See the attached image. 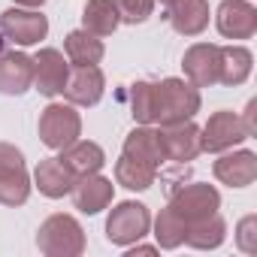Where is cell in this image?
<instances>
[{
  "instance_id": "cell-1",
  "label": "cell",
  "mask_w": 257,
  "mask_h": 257,
  "mask_svg": "<svg viewBox=\"0 0 257 257\" xmlns=\"http://www.w3.org/2000/svg\"><path fill=\"white\" fill-rule=\"evenodd\" d=\"M152 124H176V121H191L200 112V91L185 82V79H164L152 82Z\"/></svg>"
},
{
  "instance_id": "cell-2",
  "label": "cell",
  "mask_w": 257,
  "mask_h": 257,
  "mask_svg": "<svg viewBox=\"0 0 257 257\" xmlns=\"http://www.w3.org/2000/svg\"><path fill=\"white\" fill-rule=\"evenodd\" d=\"M37 245L49 257H79L85 251V233L73 215H52L40 224Z\"/></svg>"
},
{
  "instance_id": "cell-3",
  "label": "cell",
  "mask_w": 257,
  "mask_h": 257,
  "mask_svg": "<svg viewBox=\"0 0 257 257\" xmlns=\"http://www.w3.org/2000/svg\"><path fill=\"white\" fill-rule=\"evenodd\" d=\"M82 134V118L79 112L73 109V103H49L40 115V140L43 146L61 152L67 149L70 143H76Z\"/></svg>"
},
{
  "instance_id": "cell-4",
  "label": "cell",
  "mask_w": 257,
  "mask_h": 257,
  "mask_svg": "<svg viewBox=\"0 0 257 257\" xmlns=\"http://www.w3.org/2000/svg\"><path fill=\"white\" fill-rule=\"evenodd\" d=\"M28 197H31V176L25 167V155L10 143H0V203L25 206Z\"/></svg>"
},
{
  "instance_id": "cell-5",
  "label": "cell",
  "mask_w": 257,
  "mask_h": 257,
  "mask_svg": "<svg viewBox=\"0 0 257 257\" xmlns=\"http://www.w3.org/2000/svg\"><path fill=\"white\" fill-rule=\"evenodd\" d=\"M152 227V215L143 203H134V200H124L118 203L109 218H106V239L112 245H134L140 242Z\"/></svg>"
},
{
  "instance_id": "cell-6",
  "label": "cell",
  "mask_w": 257,
  "mask_h": 257,
  "mask_svg": "<svg viewBox=\"0 0 257 257\" xmlns=\"http://www.w3.org/2000/svg\"><path fill=\"white\" fill-rule=\"evenodd\" d=\"M218 206H221L218 191H215L212 185H200V182H194V185H185L182 191H176L167 209H170V212L185 224V230H188L191 224H197V221L215 215Z\"/></svg>"
},
{
  "instance_id": "cell-7",
  "label": "cell",
  "mask_w": 257,
  "mask_h": 257,
  "mask_svg": "<svg viewBox=\"0 0 257 257\" xmlns=\"http://www.w3.org/2000/svg\"><path fill=\"white\" fill-rule=\"evenodd\" d=\"M49 34V19L40 10L13 7L0 13V40H10L16 46H37Z\"/></svg>"
},
{
  "instance_id": "cell-8",
  "label": "cell",
  "mask_w": 257,
  "mask_h": 257,
  "mask_svg": "<svg viewBox=\"0 0 257 257\" xmlns=\"http://www.w3.org/2000/svg\"><path fill=\"white\" fill-rule=\"evenodd\" d=\"M242 140H248V134H245V127H242L239 115L221 109V112H215V115L206 121V127L200 131V152L221 155V152L239 146Z\"/></svg>"
},
{
  "instance_id": "cell-9",
  "label": "cell",
  "mask_w": 257,
  "mask_h": 257,
  "mask_svg": "<svg viewBox=\"0 0 257 257\" xmlns=\"http://www.w3.org/2000/svg\"><path fill=\"white\" fill-rule=\"evenodd\" d=\"M215 25L227 40H251L257 34V10L248 0H224L218 7Z\"/></svg>"
},
{
  "instance_id": "cell-10",
  "label": "cell",
  "mask_w": 257,
  "mask_h": 257,
  "mask_svg": "<svg viewBox=\"0 0 257 257\" xmlns=\"http://www.w3.org/2000/svg\"><path fill=\"white\" fill-rule=\"evenodd\" d=\"M161 143L164 155L173 164H188L200 155V127L191 121H176L161 127Z\"/></svg>"
},
{
  "instance_id": "cell-11",
  "label": "cell",
  "mask_w": 257,
  "mask_h": 257,
  "mask_svg": "<svg viewBox=\"0 0 257 257\" xmlns=\"http://www.w3.org/2000/svg\"><path fill=\"white\" fill-rule=\"evenodd\" d=\"M67 76H70V64L58 49H40L34 55V85L40 94L46 97L61 94L67 85Z\"/></svg>"
},
{
  "instance_id": "cell-12",
  "label": "cell",
  "mask_w": 257,
  "mask_h": 257,
  "mask_svg": "<svg viewBox=\"0 0 257 257\" xmlns=\"http://www.w3.org/2000/svg\"><path fill=\"white\" fill-rule=\"evenodd\" d=\"M103 88H106V79L100 73V67H76L70 76H67V85H64V97L73 103V106H94L100 103L103 97Z\"/></svg>"
},
{
  "instance_id": "cell-13",
  "label": "cell",
  "mask_w": 257,
  "mask_h": 257,
  "mask_svg": "<svg viewBox=\"0 0 257 257\" xmlns=\"http://www.w3.org/2000/svg\"><path fill=\"white\" fill-rule=\"evenodd\" d=\"M185 76L194 88H209L218 82V46L212 43H197L185 52L182 58Z\"/></svg>"
},
{
  "instance_id": "cell-14",
  "label": "cell",
  "mask_w": 257,
  "mask_h": 257,
  "mask_svg": "<svg viewBox=\"0 0 257 257\" xmlns=\"http://www.w3.org/2000/svg\"><path fill=\"white\" fill-rule=\"evenodd\" d=\"M124 158H134L140 164H149L155 170H161V164L167 161L164 155V143H161V131H155V127H137V131L127 134L124 140V149H121Z\"/></svg>"
},
{
  "instance_id": "cell-15",
  "label": "cell",
  "mask_w": 257,
  "mask_h": 257,
  "mask_svg": "<svg viewBox=\"0 0 257 257\" xmlns=\"http://www.w3.org/2000/svg\"><path fill=\"white\" fill-rule=\"evenodd\" d=\"M215 179L227 188H248L257 179V158L254 152H233V155H221L212 167Z\"/></svg>"
},
{
  "instance_id": "cell-16",
  "label": "cell",
  "mask_w": 257,
  "mask_h": 257,
  "mask_svg": "<svg viewBox=\"0 0 257 257\" xmlns=\"http://www.w3.org/2000/svg\"><path fill=\"white\" fill-rule=\"evenodd\" d=\"M112 182L109 179H103V176H97V173H91V176H82V179H76V185H73V203H76V209L79 212H85V215H97V212H103L109 203H112Z\"/></svg>"
},
{
  "instance_id": "cell-17",
  "label": "cell",
  "mask_w": 257,
  "mask_h": 257,
  "mask_svg": "<svg viewBox=\"0 0 257 257\" xmlns=\"http://www.w3.org/2000/svg\"><path fill=\"white\" fill-rule=\"evenodd\" d=\"M34 85V58L22 52H0V91L25 94Z\"/></svg>"
},
{
  "instance_id": "cell-18",
  "label": "cell",
  "mask_w": 257,
  "mask_h": 257,
  "mask_svg": "<svg viewBox=\"0 0 257 257\" xmlns=\"http://www.w3.org/2000/svg\"><path fill=\"white\" fill-rule=\"evenodd\" d=\"M170 25L182 37H197L209 25V0H176L170 4Z\"/></svg>"
},
{
  "instance_id": "cell-19",
  "label": "cell",
  "mask_w": 257,
  "mask_h": 257,
  "mask_svg": "<svg viewBox=\"0 0 257 257\" xmlns=\"http://www.w3.org/2000/svg\"><path fill=\"white\" fill-rule=\"evenodd\" d=\"M34 182H37L40 194H46V197H52V200H61V197H67V194L73 191L76 176L61 164V158H46V161H40V167L34 170Z\"/></svg>"
},
{
  "instance_id": "cell-20",
  "label": "cell",
  "mask_w": 257,
  "mask_h": 257,
  "mask_svg": "<svg viewBox=\"0 0 257 257\" xmlns=\"http://www.w3.org/2000/svg\"><path fill=\"white\" fill-rule=\"evenodd\" d=\"M61 164L76 176V179H82V176H91V173H100L103 170V164H106V155H103V149L97 146V143H70L67 149H61Z\"/></svg>"
},
{
  "instance_id": "cell-21",
  "label": "cell",
  "mask_w": 257,
  "mask_h": 257,
  "mask_svg": "<svg viewBox=\"0 0 257 257\" xmlns=\"http://www.w3.org/2000/svg\"><path fill=\"white\" fill-rule=\"evenodd\" d=\"M251 52L245 46H218V82L221 85H242L251 76Z\"/></svg>"
},
{
  "instance_id": "cell-22",
  "label": "cell",
  "mask_w": 257,
  "mask_h": 257,
  "mask_svg": "<svg viewBox=\"0 0 257 257\" xmlns=\"http://www.w3.org/2000/svg\"><path fill=\"white\" fill-rule=\"evenodd\" d=\"M64 52H67L70 64H76V67H94V64L103 61V52H106V49H103L100 37H94V34H88V31L82 28V31L67 34Z\"/></svg>"
},
{
  "instance_id": "cell-23",
  "label": "cell",
  "mask_w": 257,
  "mask_h": 257,
  "mask_svg": "<svg viewBox=\"0 0 257 257\" xmlns=\"http://www.w3.org/2000/svg\"><path fill=\"white\" fill-rule=\"evenodd\" d=\"M82 25H85V31L94 34V37H109V34L121 25L118 10H115V0H85Z\"/></svg>"
},
{
  "instance_id": "cell-24",
  "label": "cell",
  "mask_w": 257,
  "mask_h": 257,
  "mask_svg": "<svg viewBox=\"0 0 257 257\" xmlns=\"http://www.w3.org/2000/svg\"><path fill=\"white\" fill-rule=\"evenodd\" d=\"M224 236H227V224H224V218L218 212L209 215V218H203V221H197V224H191L185 230V242L191 248H200V251L218 248L224 242Z\"/></svg>"
},
{
  "instance_id": "cell-25",
  "label": "cell",
  "mask_w": 257,
  "mask_h": 257,
  "mask_svg": "<svg viewBox=\"0 0 257 257\" xmlns=\"http://www.w3.org/2000/svg\"><path fill=\"white\" fill-rule=\"evenodd\" d=\"M155 179H158V170L149 167V164H140L134 158L121 155L118 164H115V182L127 191H146V188L155 185Z\"/></svg>"
},
{
  "instance_id": "cell-26",
  "label": "cell",
  "mask_w": 257,
  "mask_h": 257,
  "mask_svg": "<svg viewBox=\"0 0 257 257\" xmlns=\"http://www.w3.org/2000/svg\"><path fill=\"white\" fill-rule=\"evenodd\" d=\"M155 239H158L161 248H179L185 242V224L170 209H164L155 221Z\"/></svg>"
},
{
  "instance_id": "cell-27",
  "label": "cell",
  "mask_w": 257,
  "mask_h": 257,
  "mask_svg": "<svg viewBox=\"0 0 257 257\" xmlns=\"http://www.w3.org/2000/svg\"><path fill=\"white\" fill-rule=\"evenodd\" d=\"M152 82H134L131 85V115L140 124H152Z\"/></svg>"
},
{
  "instance_id": "cell-28",
  "label": "cell",
  "mask_w": 257,
  "mask_h": 257,
  "mask_svg": "<svg viewBox=\"0 0 257 257\" xmlns=\"http://www.w3.org/2000/svg\"><path fill=\"white\" fill-rule=\"evenodd\" d=\"M115 10H118V19L127 22V25H140L152 16L155 10V0H115Z\"/></svg>"
},
{
  "instance_id": "cell-29",
  "label": "cell",
  "mask_w": 257,
  "mask_h": 257,
  "mask_svg": "<svg viewBox=\"0 0 257 257\" xmlns=\"http://www.w3.org/2000/svg\"><path fill=\"white\" fill-rule=\"evenodd\" d=\"M236 245L245 251V254H257V218L248 215L239 221L236 227Z\"/></svg>"
},
{
  "instance_id": "cell-30",
  "label": "cell",
  "mask_w": 257,
  "mask_h": 257,
  "mask_svg": "<svg viewBox=\"0 0 257 257\" xmlns=\"http://www.w3.org/2000/svg\"><path fill=\"white\" fill-rule=\"evenodd\" d=\"M254 115H257V100H251V103H248V109H245V118H239L248 137H254V134H257V121H254Z\"/></svg>"
},
{
  "instance_id": "cell-31",
  "label": "cell",
  "mask_w": 257,
  "mask_h": 257,
  "mask_svg": "<svg viewBox=\"0 0 257 257\" xmlns=\"http://www.w3.org/2000/svg\"><path fill=\"white\" fill-rule=\"evenodd\" d=\"M137 254H155V248L152 245H137L134 251H127V257H137Z\"/></svg>"
},
{
  "instance_id": "cell-32",
  "label": "cell",
  "mask_w": 257,
  "mask_h": 257,
  "mask_svg": "<svg viewBox=\"0 0 257 257\" xmlns=\"http://www.w3.org/2000/svg\"><path fill=\"white\" fill-rule=\"evenodd\" d=\"M16 4H19V7H28V10H40L46 0H16Z\"/></svg>"
},
{
  "instance_id": "cell-33",
  "label": "cell",
  "mask_w": 257,
  "mask_h": 257,
  "mask_svg": "<svg viewBox=\"0 0 257 257\" xmlns=\"http://www.w3.org/2000/svg\"><path fill=\"white\" fill-rule=\"evenodd\" d=\"M161 4H164V7H170V4H176V0H161Z\"/></svg>"
}]
</instances>
